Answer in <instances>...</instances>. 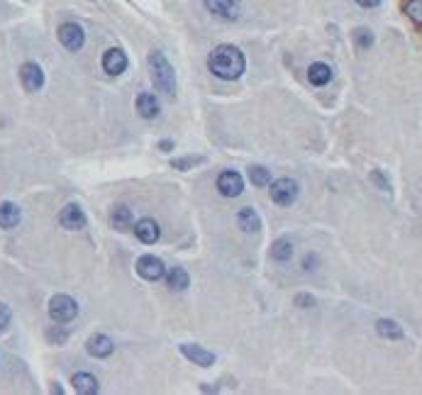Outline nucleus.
Here are the masks:
<instances>
[{
	"instance_id": "nucleus-1",
	"label": "nucleus",
	"mask_w": 422,
	"mask_h": 395,
	"mask_svg": "<svg viewBox=\"0 0 422 395\" xmlns=\"http://www.w3.org/2000/svg\"><path fill=\"white\" fill-rule=\"evenodd\" d=\"M208 69L222 81H237L246 69L244 54L232 44H220L208 59Z\"/></svg>"
},
{
	"instance_id": "nucleus-2",
	"label": "nucleus",
	"mask_w": 422,
	"mask_h": 395,
	"mask_svg": "<svg viewBox=\"0 0 422 395\" xmlns=\"http://www.w3.org/2000/svg\"><path fill=\"white\" fill-rule=\"evenodd\" d=\"M149 71L156 91H161L164 96H173L176 93V74H173V66L169 64L164 52L156 49V52L149 54Z\"/></svg>"
},
{
	"instance_id": "nucleus-3",
	"label": "nucleus",
	"mask_w": 422,
	"mask_h": 395,
	"mask_svg": "<svg viewBox=\"0 0 422 395\" xmlns=\"http://www.w3.org/2000/svg\"><path fill=\"white\" fill-rule=\"evenodd\" d=\"M78 315V303H76L71 295H54L49 300V317L54 322H71L74 317Z\"/></svg>"
},
{
	"instance_id": "nucleus-4",
	"label": "nucleus",
	"mask_w": 422,
	"mask_h": 395,
	"mask_svg": "<svg viewBox=\"0 0 422 395\" xmlns=\"http://www.w3.org/2000/svg\"><path fill=\"white\" fill-rule=\"evenodd\" d=\"M203 6L208 8V12H213L215 17H220V20L235 22L242 17L240 0H203Z\"/></svg>"
},
{
	"instance_id": "nucleus-5",
	"label": "nucleus",
	"mask_w": 422,
	"mask_h": 395,
	"mask_svg": "<svg viewBox=\"0 0 422 395\" xmlns=\"http://www.w3.org/2000/svg\"><path fill=\"white\" fill-rule=\"evenodd\" d=\"M271 200L276 205H293L298 200V183L291 178H278L271 183Z\"/></svg>"
},
{
	"instance_id": "nucleus-6",
	"label": "nucleus",
	"mask_w": 422,
	"mask_h": 395,
	"mask_svg": "<svg viewBox=\"0 0 422 395\" xmlns=\"http://www.w3.org/2000/svg\"><path fill=\"white\" fill-rule=\"evenodd\" d=\"M59 42L64 44L69 52H78L83 44H86V32L83 27L76 25V22H64L59 27Z\"/></svg>"
},
{
	"instance_id": "nucleus-7",
	"label": "nucleus",
	"mask_w": 422,
	"mask_h": 395,
	"mask_svg": "<svg viewBox=\"0 0 422 395\" xmlns=\"http://www.w3.org/2000/svg\"><path fill=\"white\" fill-rule=\"evenodd\" d=\"M137 273L145 278V281H159V278H164L166 268L159 257L145 254V257H139V261H137Z\"/></svg>"
},
{
	"instance_id": "nucleus-8",
	"label": "nucleus",
	"mask_w": 422,
	"mask_h": 395,
	"mask_svg": "<svg viewBox=\"0 0 422 395\" xmlns=\"http://www.w3.org/2000/svg\"><path fill=\"white\" fill-rule=\"evenodd\" d=\"M20 81H22V86H25V91H30V93L39 91V88L44 86V71H42V66L34 64V61H27V64H22Z\"/></svg>"
},
{
	"instance_id": "nucleus-9",
	"label": "nucleus",
	"mask_w": 422,
	"mask_h": 395,
	"mask_svg": "<svg viewBox=\"0 0 422 395\" xmlns=\"http://www.w3.org/2000/svg\"><path fill=\"white\" fill-rule=\"evenodd\" d=\"M218 191L224 198H237L244 191V181H242V176L237 171H222L218 178Z\"/></svg>"
},
{
	"instance_id": "nucleus-10",
	"label": "nucleus",
	"mask_w": 422,
	"mask_h": 395,
	"mask_svg": "<svg viewBox=\"0 0 422 395\" xmlns=\"http://www.w3.org/2000/svg\"><path fill=\"white\" fill-rule=\"evenodd\" d=\"M125 69H127V54H125L123 49L112 47L103 54V71H105V74L120 76V74H125Z\"/></svg>"
},
{
	"instance_id": "nucleus-11",
	"label": "nucleus",
	"mask_w": 422,
	"mask_h": 395,
	"mask_svg": "<svg viewBox=\"0 0 422 395\" xmlns=\"http://www.w3.org/2000/svg\"><path fill=\"white\" fill-rule=\"evenodd\" d=\"M181 354L188 359V361L200 366V369H210V366L215 363V354L208 352V349H203L200 344H181Z\"/></svg>"
},
{
	"instance_id": "nucleus-12",
	"label": "nucleus",
	"mask_w": 422,
	"mask_h": 395,
	"mask_svg": "<svg viewBox=\"0 0 422 395\" xmlns=\"http://www.w3.org/2000/svg\"><path fill=\"white\" fill-rule=\"evenodd\" d=\"M59 224L64 230H83V227H86V213H83L76 203L66 205L59 213Z\"/></svg>"
},
{
	"instance_id": "nucleus-13",
	"label": "nucleus",
	"mask_w": 422,
	"mask_h": 395,
	"mask_svg": "<svg viewBox=\"0 0 422 395\" xmlns=\"http://www.w3.org/2000/svg\"><path fill=\"white\" fill-rule=\"evenodd\" d=\"M134 235L139 237V242H145V244H154V242H159L161 230H159V224H156V220L142 217L134 224Z\"/></svg>"
},
{
	"instance_id": "nucleus-14",
	"label": "nucleus",
	"mask_w": 422,
	"mask_h": 395,
	"mask_svg": "<svg viewBox=\"0 0 422 395\" xmlns=\"http://www.w3.org/2000/svg\"><path fill=\"white\" fill-rule=\"evenodd\" d=\"M137 110L145 120H154V118H159L161 105H159V100H156L154 93H139V96H137Z\"/></svg>"
},
{
	"instance_id": "nucleus-15",
	"label": "nucleus",
	"mask_w": 422,
	"mask_h": 395,
	"mask_svg": "<svg viewBox=\"0 0 422 395\" xmlns=\"http://www.w3.org/2000/svg\"><path fill=\"white\" fill-rule=\"evenodd\" d=\"M112 349H115V344H112V339L107 334H93L88 339V354L96 359H107L112 354Z\"/></svg>"
},
{
	"instance_id": "nucleus-16",
	"label": "nucleus",
	"mask_w": 422,
	"mask_h": 395,
	"mask_svg": "<svg viewBox=\"0 0 422 395\" xmlns=\"http://www.w3.org/2000/svg\"><path fill=\"white\" fill-rule=\"evenodd\" d=\"M237 224H240L244 232H259L262 230V217L254 208H242L237 215Z\"/></svg>"
},
{
	"instance_id": "nucleus-17",
	"label": "nucleus",
	"mask_w": 422,
	"mask_h": 395,
	"mask_svg": "<svg viewBox=\"0 0 422 395\" xmlns=\"http://www.w3.org/2000/svg\"><path fill=\"white\" fill-rule=\"evenodd\" d=\"M308 81H310L313 86H325V83L332 81V69L327 64H322V61H315L308 69Z\"/></svg>"
},
{
	"instance_id": "nucleus-18",
	"label": "nucleus",
	"mask_w": 422,
	"mask_h": 395,
	"mask_svg": "<svg viewBox=\"0 0 422 395\" xmlns=\"http://www.w3.org/2000/svg\"><path fill=\"white\" fill-rule=\"evenodd\" d=\"M71 383H74L76 393H81V395L98 393V381H96V376H91V374H76L74 378H71Z\"/></svg>"
},
{
	"instance_id": "nucleus-19",
	"label": "nucleus",
	"mask_w": 422,
	"mask_h": 395,
	"mask_svg": "<svg viewBox=\"0 0 422 395\" xmlns=\"http://www.w3.org/2000/svg\"><path fill=\"white\" fill-rule=\"evenodd\" d=\"M166 284H169V288L171 290H186L188 286H191V276H188L186 268L173 266L171 271L166 273Z\"/></svg>"
},
{
	"instance_id": "nucleus-20",
	"label": "nucleus",
	"mask_w": 422,
	"mask_h": 395,
	"mask_svg": "<svg viewBox=\"0 0 422 395\" xmlns=\"http://www.w3.org/2000/svg\"><path fill=\"white\" fill-rule=\"evenodd\" d=\"M20 222V208L15 203H0V227L12 230Z\"/></svg>"
},
{
	"instance_id": "nucleus-21",
	"label": "nucleus",
	"mask_w": 422,
	"mask_h": 395,
	"mask_svg": "<svg viewBox=\"0 0 422 395\" xmlns=\"http://www.w3.org/2000/svg\"><path fill=\"white\" fill-rule=\"evenodd\" d=\"M291 257H293V242H291L288 237H281V239L273 242V246H271L273 261H291Z\"/></svg>"
},
{
	"instance_id": "nucleus-22",
	"label": "nucleus",
	"mask_w": 422,
	"mask_h": 395,
	"mask_svg": "<svg viewBox=\"0 0 422 395\" xmlns=\"http://www.w3.org/2000/svg\"><path fill=\"white\" fill-rule=\"evenodd\" d=\"M110 222L112 227H118V230H129L132 227V210L127 205H118V208L110 213Z\"/></svg>"
},
{
	"instance_id": "nucleus-23",
	"label": "nucleus",
	"mask_w": 422,
	"mask_h": 395,
	"mask_svg": "<svg viewBox=\"0 0 422 395\" xmlns=\"http://www.w3.org/2000/svg\"><path fill=\"white\" fill-rule=\"evenodd\" d=\"M376 332H379L381 337H383V339H393V342H396V339H403V327L398 325L396 320H379L376 322Z\"/></svg>"
},
{
	"instance_id": "nucleus-24",
	"label": "nucleus",
	"mask_w": 422,
	"mask_h": 395,
	"mask_svg": "<svg viewBox=\"0 0 422 395\" xmlns=\"http://www.w3.org/2000/svg\"><path fill=\"white\" fill-rule=\"evenodd\" d=\"M249 181L254 183V186H259V188L271 186V173H268V169H264V166H251V169H249Z\"/></svg>"
},
{
	"instance_id": "nucleus-25",
	"label": "nucleus",
	"mask_w": 422,
	"mask_h": 395,
	"mask_svg": "<svg viewBox=\"0 0 422 395\" xmlns=\"http://www.w3.org/2000/svg\"><path fill=\"white\" fill-rule=\"evenodd\" d=\"M354 44H357L359 49H369L371 44H374V32L366 30V27H357V30H354Z\"/></svg>"
},
{
	"instance_id": "nucleus-26",
	"label": "nucleus",
	"mask_w": 422,
	"mask_h": 395,
	"mask_svg": "<svg viewBox=\"0 0 422 395\" xmlns=\"http://www.w3.org/2000/svg\"><path fill=\"white\" fill-rule=\"evenodd\" d=\"M203 156H183V159H173L171 166L173 169H178V171H188V169H193V166H200L203 164Z\"/></svg>"
},
{
	"instance_id": "nucleus-27",
	"label": "nucleus",
	"mask_w": 422,
	"mask_h": 395,
	"mask_svg": "<svg viewBox=\"0 0 422 395\" xmlns=\"http://www.w3.org/2000/svg\"><path fill=\"white\" fill-rule=\"evenodd\" d=\"M405 12L417 27H422V0H408Z\"/></svg>"
},
{
	"instance_id": "nucleus-28",
	"label": "nucleus",
	"mask_w": 422,
	"mask_h": 395,
	"mask_svg": "<svg viewBox=\"0 0 422 395\" xmlns=\"http://www.w3.org/2000/svg\"><path fill=\"white\" fill-rule=\"evenodd\" d=\"M10 320H12V312H10V308H8L6 303H0V332H3V330H8V325H10Z\"/></svg>"
},
{
	"instance_id": "nucleus-29",
	"label": "nucleus",
	"mask_w": 422,
	"mask_h": 395,
	"mask_svg": "<svg viewBox=\"0 0 422 395\" xmlns=\"http://www.w3.org/2000/svg\"><path fill=\"white\" fill-rule=\"evenodd\" d=\"M371 181H374L376 186L381 188V191H390V183L386 181V176H383V173L379 171V169H376V171H371Z\"/></svg>"
},
{
	"instance_id": "nucleus-30",
	"label": "nucleus",
	"mask_w": 422,
	"mask_h": 395,
	"mask_svg": "<svg viewBox=\"0 0 422 395\" xmlns=\"http://www.w3.org/2000/svg\"><path fill=\"white\" fill-rule=\"evenodd\" d=\"M295 305H298V308H313V305H315V298L308 293H298L295 295Z\"/></svg>"
},
{
	"instance_id": "nucleus-31",
	"label": "nucleus",
	"mask_w": 422,
	"mask_h": 395,
	"mask_svg": "<svg viewBox=\"0 0 422 395\" xmlns=\"http://www.w3.org/2000/svg\"><path fill=\"white\" fill-rule=\"evenodd\" d=\"M315 264H317V257L315 254H308V257L303 259V271H315Z\"/></svg>"
},
{
	"instance_id": "nucleus-32",
	"label": "nucleus",
	"mask_w": 422,
	"mask_h": 395,
	"mask_svg": "<svg viewBox=\"0 0 422 395\" xmlns=\"http://www.w3.org/2000/svg\"><path fill=\"white\" fill-rule=\"evenodd\" d=\"M354 3L361 8H379L381 6V0H354Z\"/></svg>"
},
{
	"instance_id": "nucleus-33",
	"label": "nucleus",
	"mask_w": 422,
	"mask_h": 395,
	"mask_svg": "<svg viewBox=\"0 0 422 395\" xmlns=\"http://www.w3.org/2000/svg\"><path fill=\"white\" fill-rule=\"evenodd\" d=\"M159 149H161V151H171V149H173V142H171V139H161V142H159Z\"/></svg>"
}]
</instances>
